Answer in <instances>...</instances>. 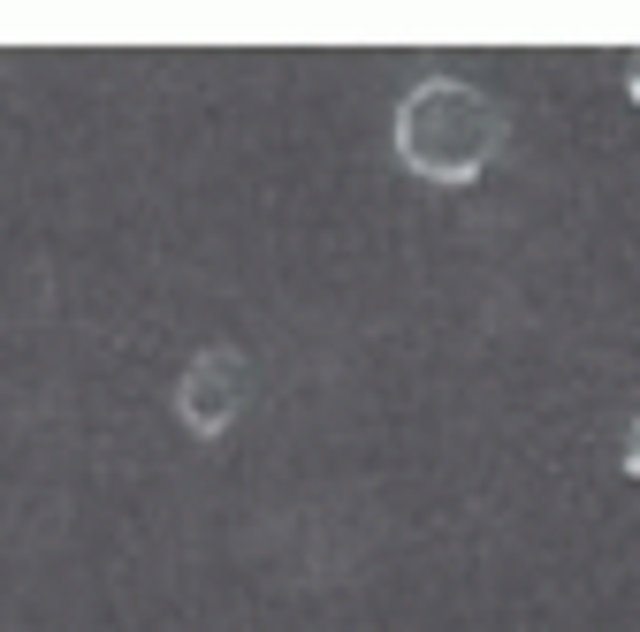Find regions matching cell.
<instances>
[{"label": "cell", "mask_w": 640, "mask_h": 632, "mask_svg": "<svg viewBox=\"0 0 640 632\" xmlns=\"http://www.w3.org/2000/svg\"><path fill=\"white\" fill-rule=\"evenodd\" d=\"M244 389H252V374H244V358H237V351H198V358H191V374H183V389H175V404H183L191 435H221V427L237 420Z\"/></svg>", "instance_id": "cell-2"}, {"label": "cell", "mask_w": 640, "mask_h": 632, "mask_svg": "<svg viewBox=\"0 0 640 632\" xmlns=\"http://www.w3.org/2000/svg\"><path fill=\"white\" fill-rule=\"evenodd\" d=\"M626 466H633V473H640V427H633V450H626Z\"/></svg>", "instance_id": "cell-3"}, {"label": "cell", "mask_w": 640, "mask_h": 632, "mask_svg": "<svg viewBox=\"0 0 640 632\" xmlns=\"http://www.w3.org/2000/svg\"><path fill=\"white\" fill-rule=\"evenodd\" d=\"M495 146H503V115H495V100H480L473 84H420L404 100L397 153H404V168H420L427 183L480 175Z\"/></svg>", "instance_id": "cell-1"}]
</instances>
